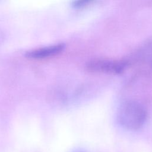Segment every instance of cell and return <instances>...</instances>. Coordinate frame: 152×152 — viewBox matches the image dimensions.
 Listing matches in <instances>:
<instances>
[{"mask_svg":"<svg viewBox=\"0 0 152 152\" xmlns=\"http://www.w3.org/2000/svg\"><path fill=\"white\" fill-rule=\"evenodd\" d=\"M118 123L124 128L135 131L141 128L147 118V112L140 103L128 100L122 103L116 114Z\"/></svg>","mask_w":152,"mask_h":152,"instance_id":"6da1fadb","label":"cell"},{"mask_svg":"<svg viewBox=\"0 0 152 152\" xmlns=\"http://www.w3.org/2000/svg\"><path fill=\"white\" fill-rule=\"evenodd\" d=\"M129 65L127 59H93L87 62V71L93 73L118 75L124 72Z\"/></svg>","mask_w":152,"mask_h":152,"instance_id":"7a4b0ae2","label":"cell"},{"mask_svg":"<svg viewBox=\"0 0 152 152\" xmlns=\"http://www.w3.org/2000/svg\"><path fill=\"white\" fill-rule=\"evenodd\" d=\"M65 49V45L63 43H59L47 47H44L26 53V56L30 58L34 59H42L55 56Z\"/></svg>","mask_w":152,"mask_h":152,"instance_id":"3957f363","label":"cell"},{"mask_svg":"<svg viewBox=\"0 0 152 152\" xmlns=\"http://www.w3.org/2000/svg\"><path fill=\"white\" fill-rule=\"evenodd\" d=\"M137 59L142 67L152 71V40L145 43L137 53Z\"/></svg>","mask_w":152,"mask_h":152,"instance_id":"277c9868","label":"cell"},{"mask_svg":"<svg viewBox=\"0 0 152 152\" xmlns=\"http://www.w3.org/2000/svg\"><path fill=\"white\" fill-rule=\"evenodd\" d=\"M91 3H93V1H76L73 2V7L75 8L80 9L86 7H87L88 5H90Z\"/></svg>","mask_w":152,"mask_h":152,"instance_id":"5b68a950","label":"cell"}]
</instances>
